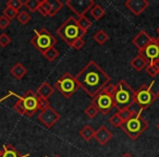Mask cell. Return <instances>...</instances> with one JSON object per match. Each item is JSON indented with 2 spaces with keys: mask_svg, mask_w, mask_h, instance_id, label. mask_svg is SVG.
Segmentation results:
<instances>
[{
  "mask_svg": "<svg viewBox=\"0 0 159 157\" xmlns=\"http://www.w3.org/2000/svg\"><path fill=\"white\" fill-rule=\"evenodd\" d=\"M55 87L59 91L63 97L70 98L75 92L79 89V84H77L75 76H73L71 73L66 72L60 76L59 80L56 82Z\"/></svg>",
  "mask_w": 159,
  "mask_h": 157,
  "instance_id": "cell-9",
  "label": "cell"
},
{
  "mask_svg": "<svg viewBox=\"0 0 159 157\" xmlns=\"http://www.w3.org/2000/svg\"><path fill=\"white\" fill-rule=\"evenodd\" d=\"M49 5H50V13H49V16H51V18L55 16L63 8V3L60 0H51V1H49Z\"/></svg>",
  "mask_w": 159,
  "mask_h": 157,
  "instance_id": "cell-24",
  "label": "cell"
},
{
  "mask_svg": "<svg viewBox=\"0 0 159 157\" xmlns=\"http://www.w3.org/2000/svg\"><path fill=\"white\" fill-rule=\"evenodd\" d=\"M77 84L92 98L95 97L106 85L110 83V76L96 63L89 61L75 76Z\"/></svg>",
  "mask_w": 159,
  "mask_h": 157,
  "instance_id": "cell-1",
  "label": "cell"
},
{
  "mask_svg": "<svg viewBox=\"0 0 159 157\" xmlns=\"http://www.w3.org/2000/svg\"><path fill=\"white\" fill-rule=\"evenodd\" d=\"M31 44L39 53H42V55H44L47 50L55 47L57 44V38L48 30L43 27L38 31L34 30V36L31 38Z\"/></svg>",
  "mask_w": 159,
  "mask_h": 157,
  "instance_id": "cell-7",
  "label": "cell"
},
{
  "mask_svg": "<svg viewBox=\"0 0 159 157\" xmlns=\"http://www.w3.org/2000/svg\"><path fill=\"white\" fill-rule=\"evenodd\" d=\"M77 23H79V26L81 27V30H83L84 32H86L89 30V27L92 26V21L89 20L86 16H81V18L77 19Z\"/></svg>",
  "mask_w": 159,
  "mask_h": 157,
  "instance_id": "cell-26",
  "label": "cell"
},
{
  "mask_svg": "<svg viewBox=\"0 0 159 157\" xmlns=\"http://www.w3.org/2000/svg\"><path fill=\"white\" fill-rule=\"evenodd\" d=\"M121 157H133V156L131 154H129V153H125V154H123Z\"/></svg>",
  "mask_w": 159,
  "mask_h": 157,
  "instance_id": "cell-39",
  "label": "cell"
},
{
  "mask_svg": "<svg viewBox=\"0 0 159 157\" xmlns=\"http://www.w3.org/2000/svg\"><path fill=\"white\" fill-rule=\"evenodd\" d=\"M137 111H134V110H131V108H123V109H120L118 110V116L120 117V119L123 121V123L125 121H128L129 119L133 117V116L136 113Z\"/></svg>",
  "mask_w": 159,
  "mask_h": 157,
  "instance_id": "cell-23",
  "label": "cell"
},
{
  "mask_svg": "<svg viewBox=\"0 0 159 157\" xmlns=\"http://www.w3.org/2000/svg\"><path fill=\"white\" fill-rule=\"evenodd\" d=\"M157 33H158V36H159V26H158V29H157Z\"/></svg>",
  "mask_w": 159,
  "mask_h": 157,
  "instance_id": "cell-42",
  "label": "cell"
},
{
  "mask_svg": "<svg viewBox=\"0 0 159 157\" xmlns=\"http://www.w3.org/2000/svg\"><path fill=\"white\" fill-rule=\"evenodd\" d=\"M49 105H50V104H49L48 99H46V98H43V97H39V96H38V109H39V111L43 110V109H45L46 107H48Z\"/></svg>",
  "mask_w": 159,
  "mask_h": 157,
  "instance_id": "cell-38",
  "label": "cell"
},
{
  "mask_svg": "<svg viewBox=\"0 0 159 157\" xmlns=\"http://www.w3.org/2000/svg\"><path fill=\"white\" fill-rule=\"evenodd\" d=\"M53 92H55L53 86H51L48 82H44L39 85V87H38L37 91H36V94H37L39 97L48 99V98L53 94Z\"/></svg>",
  "mask_w": 159,
  "mask_h": 157,
  "instance_id": "cell-16",
  "label": "cell"
},
{
  "mask_svg": "<svg viewBox=\"0 0 159 157\" xmlns=\"http://www.w3.org/2000/svg\"><path fill=\"white\" fill-rule=\"evenodd\" d=\"M157 129H158V130H159V122H158V123H157Z\"/></svg>",
  "mask_w": 159,
  "mask_h": 157,
  "instance_id": "cell-43",
  "label": "cell"
},
{
  "mask_svg": "<svg viewBox=\"0 0 159 157\" xmlns=\"http://www.w3.org/2000/svg\"><path fill=\"white\" fill-rule=\"evenodd\" d=\"M95 5L94 0H68L66 6L71 11L74 12L75 16L79 18L84 16L86 12L92 9V7Z\"/></svg>",
  "mask_w": 159,
  "mask_h": 157,
  "instance_id": "cell-10",
  "label": "cell"
},
{
  "mask_svg": "<svg viewBox=\"0 0 159 157\" xmlns=\"http://www.w3.org/2000/svg\"><path fill=\"white\" fill-rule=\"evenodd\" d=\"M38 119H39V121L42 122L46 128L50 129V128H52L58 122V120L60 119V115L49 105L48 107H46L45 109L39 111V113H38Z\"/></svg>",
  "mask_w": 159,
  "mask_h": 157,
  "instance_id": "cell-11",
  "label": "cell"
},
{
  "mask_svg": "<svg viewBox=\"0 0 159 157\" xmlns=\"http://www.w3.org/2000/svg\"><path fill=\"white\" fill-rule=\"evenodd\" d=\"M24 6V2H23L22 0H9L7 2V7L8 8H11V9H14L19 12V10Z\"/></svg>",
  "mask_w": 159,
  "mask_h": 157,
  "instance_id": "cell-31",
  "label": "cell"
},
{
  "mask_svg": "<svg viewBox=\"0 0 159 157\" xmlns=\"http://www.w3.org/2000/svg\"><path fill=\"white\" fill-rule=\"evenodd\" d=\"M0 157H2V150H0Z\"/></svg>",
  "mask_w": 159,
  "mask_h": 157,
  "instance_id": "cell-40",
  "label": "cell"
},
{
  "mask_svg": "<svg viewBox=\"0 0 159 157\" xmlns=\"http://www.w3.org/2000/svg\"><path fill=\"white\" fill-rule=\"evenodd\" d=\"M109 123L112 127H115V128H121V126L123 124V121L120 119L118 113H115V115H112L109 118Z\"/></svg>",
  "mask_w": 159,
  "mask_h": 157,
  "instance_id": "cell-32",
  "label": "cell"
},
{
  "mask_svg": "<svg viewBox=\"0 0 159 157\" xmlns=\"http://www.w3.org/2000/svg\"><path fill=\"white\" fill-rule=\"evenodd\" d=\"M43 56H44L45 59H46L47 61L52 62V61H55L58 57H59V51L53 47V48H50L49 50H47Z\"/></svg>",
  "mask_w": 159,
  "mask_h": 157,
  "instance_id": "cell-28",
  "label": "cell"
},
{
  "mask_svg": "<svg viewBox=\"0 0 159 157\" xmlns=\"http://www.w3.org/2000/svg\"><path fill=\"white\" fill-rule=\"evenodd\" d=\"M124 6L134 16H139L147 9L148 6H149V2L147 0H126L124 2Z\"/></svg>",
  "mask_w": 159,
  "mask_h": 157,
  "instance_id": "cell-13",
  "label": "cell"
},
{
  "mask_svg": "<svg viewBox=\"0 0 159 157\" xmlns=\"http://www.w3.org/2000/svg\"><path fill=\"white\" fill-rule=\"evenodd\" d=\"M142 111L143 110L139 109L131 119H129L121 126V130L132 140H136L148 128V122L141 115Z\"/></svg>",
  "mask_w": 159,
  "mask_h": 157,
  "instance_id": "cell-6",
  "label": "cell"
},
{
  "mask_svg": "<svg viewBox=\"0 0 159 157\" xmlns=\"http://www.w3.org/2000/svg\"><path fill=\"white\" fill-rule=\"evenodd\" d=\"M115 107L120 110L123 108H131L135 102V91L126 81L121 80L118 82L113 93Z\"/></svg>",
  "mask_w": 159,
  "mask_h": 157,
  "instance_id": "cell-2",
  "label": "cell"
},
{
  "mask_svg": "<svg viewBox=\"0 0 159 157\" xmlns=\"http://www.w3.org/2000/svg\"><path fill=\"white\" fill-rule=\"evenodd\" d=\"M157 97L159 98V91H158V93H157Z\"/></svg>",
  "mask_w": 159,
  "mask_h": 157,
  "instance_id": "cell-45",
  "label": "cell"
},
{
  "mask_svg": "<svg viewBox=\"0 0 159 157\" xmlns=\"http://www.w3.org/2000/svg\"><path fill=\"white\" fill-rule=\"evenodd\" d=\"M85 46V40L84 38H79V39H76L74 43L72 44V48L76 49V50H80V49H82L83 47Z\"/></svg>",
  "mask_w": 159,
  "mask_h": 157,
  "instance_id": "cell-37",
  "label": "cell"
},
{
  "mask_svg": "<svg viewBox=\"0 0 159 157\" xmlns=\"http://www.w3.org/2000/svg\"><path fill=\"white\" fill-rule=\"evenodd\" d=\"M157 38V42H158V45H159V36H158V37H156Z\"/></svg>",
  "mask_w": 159,
  "mask_h": 157,
  "instance_id": "cell-41",
  "label": "cell"
},
{
  "mask_svg": "<svg viewBox=\"0 0 159 157\" xmlns=\"http://www.w3.org/2000/svg\"><path fill=\"white\" fill-rule=\"evenodd\" d=\"M38 12L42 14L43 16H48L50 13V5H49L48 0H43L40 1V5L38 7Z\"/></svg>",
  "mask_w": 159,
  "mask_h": 157,
  "instance_id": "cell-27",
  "label": "cell"
},
{
  "mask_svg": "<svg viewBox=\"0 0 159 157\" xmlns=\"http://www.w3.org/2000/svg\"><path fill=\"white\" fill-rule=\"evenodd\" d=\"M152 85L154 82H152L149 85L143 84L139 87L137 91H135V102L134 104H136L139 107L141 110L147 109L148 107H150L154 102L157 98V94L152 92Z\"/></svg>",
  "mask_w": 159,
  "mask_h": 157,
  "instance_id": "cell-8",
  "label": "cell"
},
{
  "mask_svg": "<svg viewBox=\"0 0 159 157\" xmlns=\"http://www.w3.org/2000/svg\"><path fill=\"white\" fill-rule=\"evenodd\" d=\"M10 43H11V37H10L7 33L0 34V46L2 47V48H5V47H7Z\"/></svg>",
  "mask_w": 159,
  "mask_h": 157,
  "instance_id": "cell-35",
  "label": "cell"
},
{
  "mask_svg": "<svg viewBox=\"0 0 159 157\" xmlns=\"http://www.w3.org/2000/svg\"><path fill=\"white\" fill-rule=\"evenodd\" d=\"M93 38L98 45H100V46H102V45L106 44V42H108L109 35L104 31V30H99V31H97L95 34H94Z\"/></svg>",
  "mask_w": 159,
  "mask_h": 157,
  "instance_id": "cell-22",
  "label": "cell"
},
{
  "mask_svg": "<svg viewBox=\"0 0 159 157\" xmlns=\"http://www.w3.org/2000/svg\"><path fill=\"white\" fill-rule=\"evenodd\" d=\"M84 113H85V115L89 118V119H93V118H95L96 116H97L98 110H97V108L92 104V105H89V107H86V109H85Z\"/></svg>",
  "mask_w": 159,
  "mask_h": 157,
  "instance_id": "cell-34",
  "label": "cell"
},
{
  "mask_svg": "<svg viewBox=\"0 0 159 157\" xmlns=\"http://www.w3.org/2000/svg\"><path fill=\"white\" fill-rule=\"evenodd\" d=\"M13 109L19 115L26 116V117H33L38 109V95L32 90L25 92L23 96L18 98L16 103L14 104Z\"/></svg>",
  "mask_w": 159,
  "mask_h": 157,
  "instance_id": "cell-4",
  "label": "cell"
},
{
  "mask_svg": "<svg viewBox=\"0 0 159 157\" xmlns=\"http://www.w3.org/2000/svg\"><path fill=\"white\" fill-rule=\"evenodd\" d=\"M147 66H148V61L143 57V56L139 55V53L137 56H135V57L132 59V61H131V67H132L135 71H137V72L146 69Z\"/></svg>",
  "mask_w": 159,
  "mask_h": 157,
  "instance_id": "cell-17",
  "label": "cell"
},
{
  "mask_svg": "<svg viewBox=\"0 0 159 157\" xmlns=\"http://www.w3.org/2000/svg\"><path fill=\"white\" fill-rule=\"evenodd\" d=\"M80 135L83 137V140L86 142H89L94 136H95V130L91 124H86L83 127V129L80 131Z\"/></svg>",
  "mask_w": 159,
  "mask_h": 157,
  "instance_id": "cell-20",
  "label": "cell"
},
{
  "mask_svg": "<svg viewBox=\"0 0 159 157\" xmlns=\"http://www.w3.org/2000/svg\"><path fill=\"white\" fill-rule=\"evenodd\" d=\"M16 19H18L19 23H21L22 25H26L27 23L32 20V16L27 11H21V12H19Z\"/></svg>",
  "mask_w": 159,
  "mask_h": 157,
  "instance_id": "cell-30",
  "label": "cell"
},
{
  "mask_svg": "<svg viewBox=\"0 0 159 157\" xmlns=\"http://www.w3.org/2000/svg\"><path fill=\"white\" fill-rule=\"evenodd\" d=\"M10 73L13 77H16V80H21L25 76V74L27 73V69L23 66L21 62H16L10 70Z\"/></svg>",
  "mask_w": 159,
  "mask_h": 157,
  "instance_id": "cell-18",
  "label": "cell"
},
{
  "mask_svg": "<svg viewBox=\"0 0 159 157\" xmlns=\"http://www.w3.org/2000/svg\"><path fill=\"white\" fill-rule=\"evenodd\" d=\"M40 5L39 0H26L24 2V6L26 9H29V11L31 12H36L38 11V7Z\"/></svg>",
  "mask_w": 159,
  "mask_h": 157,
  "instance_id": "cell-29",
  "label": "cell"
},
{
  "mask_svg": "<svg viewBox=\"0 0 159 157\" xmlns=\"http://www.w3.org/2000/svg\"><path fill=\"white\" fill-rule=\"evenodd\" d=\"M146 73L149 75L150 77H155L159 74V61L152 62V63H149L147 67H146Z\"/></svg>",
  "mask_w": 159,
  "mask_h": 157,
  "instance_id": "cell-25",
  "label": "cell"
},
{
  "mask_svg": "<svg viewBox=\"0 0 159 157\" xmlns=\"http://www.w3.org/2000/svg\"><path fill=\"white\" fill-rule=\"evenodd\" d=\"M18 14H19V12L14 9H11V8L6 7V9L3 10V16H5L7 19H9L10 21H12L14 18H16Z\"/></svg>",
  "mask_w": 159,
  "mask_h": 157,
  "instance_id": "cell-33",
  "label": "cell"
},
{
  "mask_svg": "<svg viewBox=\"0 0 159 157\" xmlns=\"http://www.w3.org/2000/svg\"><path fill=\"white\" fill-rule=\"evenodd\" d=\"M116 85L110 84L104 87L95 97H93L92 104L97 108L98 113L106 116L107 113H110L111 109L115 107V102H113V93H115Z\"/></svg>",
  "mask_w": 159,
  "mask_h": 157,
  "instance_id": "cell-5",
  "label": "cell"
},
{
  "mask_svg": "<svg viewBox=\"0 0 159 157\" xmlns=\"http://www.w3.org/2000/svg\"><path fill=\"white\" fill-rule=\"evenodd\" d=\"M10 23H11V21H10L9 19L6 18L3 14L0 16V30H1V31H5V30H7L8 26L10 25Z\"/></svg>",
  "mask_w": 159,
  "mask_h": 157,
  "instance_id": "cell-36",
  "label": "cell"
},
{
  "mask_svg": "<svg viewBox=\"0 0 159 157\" xmlns=\"http://www.w3.org/2000/svg\"><path fill=\"white\" fill-rule=\"evenodd\" d=\"M57 34L59 35L62 40L66 43L69 46H72V44L79 38H84L86 35V32L81 30L79 26L77 20L74 16H70L66 19V22H63L59 27L57 29Z\"/></svg>",
  "mask_w": 159,
  "mask_h": 157,
  "instance_id": "cell-3",
  "label": "cell"
},
{
  "mask_svg": "<svg viewBox=\"0 0 159 157\" xmlns=\"http://www.w3.org/2000/svg\"><path fill=\"white\" fill-rule=\"evenodd\" d=\"M1 150H2V157H29V154L21 155L12 144L5 145L3 148H1Z\"/></svg>",
  "mask_w": 159,
  "mask_h": 157,
  "instance_id": "cell-19",
  "label": "cell"
},
{
  "mask_svg": "<svg viewBox=\"0 0 159 157\" xmlns=\"http://www.w3.org/2000/svg\"><path fill=\"white\" fill-rule=\"evenodd\" d=\"M152 39H154V37L150 36L146 31H141L132 39V44L139 49V51H141V50H143Z\"/></svg>",
  "mask_w": 159,
  "mask_h": 157,
  "instance_id": "cell-14",
  "label": "cell"
},
{
  "mask_svg": "<svg viewBox=\"0 0 159 157\" xmlns=\"http://www.w3.org/2000/svg\"><path fill=\"white\" fill-rule=\"evenodd\" d=\"M46 157H49V156H46ZM53 157H60V156H58V155H55Z\"/></svg>",
  "mask_w": 159,
  "mask_h": 157,
  "instance_id": "cell-44",
  "label": "cell"
},
{
  "mask_svg": "<svg viewBox=\"0 0 159 157\" xmlns=\"http://www.w3.org/2000/svg\"><path fill=\"white\" fill-rule=\"evenodd\" d=\"M94 137L97 140V142L100 145H105L112 139V133L106 126H102L99 129H97V131H95Z\"/></svg>",
  "mask_w": 159,
  "mask_h": 157,
  "instance_id": "cell-15",
  "label": "cell"
},
{
  "mask_svg": "<svg viewBox=\"0 0 159 157\" xmlns=\"http://www.w3.org/2000/svg\"><path fill=\"white\" fill-rule=\"evenodd\" d=\"M89 13H91V16L94 18V20L99 21V20H102V19L104 18L106 11H105V9L102 7V6L96 5V3H95V5L92 7V9L89 10Z\"/></svg>",
  "mask_w": 159,
  "mask_h": 157,
  "instance_id": "cell-21",
  "label": "cell"
},
{
  "mask_svg": "<svg viewBox=\"0 0 159 157\" xmlns=\"http://www.w3.org/2000/svg\"><path fill=\"white\" fill-rule=\"evenodd\" d=\"M139 55H142L148 61V64L152 62L159 61V45L157 42V38L154 37V39L143 49L139 51Z\"/></svg>",
  "mask_w": 159,
  "mask_h": 157,
  "instance_id": "cell-12",
  "label": "cell"
}]
</instances>
